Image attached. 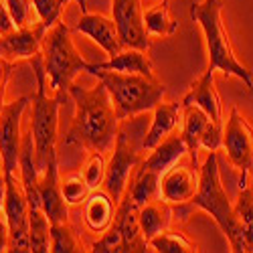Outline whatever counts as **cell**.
<instances>
[{"instance_id":"2","label":"cell","mask_w":253,"mask_h":253,"mask_svg":"<svg viewBox=\"0 0 253 253\" xmlns=\"http://www.w3.org/2000/svg\"><path fill=\"white\" fill-rule=\"evenodd\" d=\"M193 209H203L215 219V223L223 231V235L231 243V251H237V253L245 251L243 225H241L239 217L235 215L233 203L229 201L225 188L221 184L217 152H209L205 164L199 168V188H197V195L193 197V201L186 205L172 207V213H176L182 221H186Z\"/></svg>"},{"instance_id":"31","label":"cell","mask_w":253,"mask_h":253,"mask_svg":"<svg viewBox=\"0 0 253 253\" xmlns=\"http://www.w3.org/2000/svg\"><path fill=\"white\" fill-rule=\"evenodd\" d=\"M221 144H223V126L211 122L199 140V148L207 152H217L221 148Z\"/></svg>"},{"instance_id":"34","label":"cell","mask_w":253,"mask_h":253,"mask_svg":"<svg viewBox=\"0 0 253 253\" xmlns=\"http://www.w3.org/2000/svg\"><path fill=\"white\" fill-rule=\"evenodd\" d=\"M4 193H6V182H4V172L0 170V223H4Z\"/></svg>"},{"instance_id":"1","label":"cell","mask_w":253,"mask_h":253,"mask_svg":"<svg viewBox=\"0 0 253 253\" xmlns=\"http://www.w3.org/2000/svg\"><path fill=\"white\" fill-rule=\"evenodd\" d=\"M69 95L75 103V116L65 144L85 146L89 152H108L116 140L120 120L105 85L99 81L95 87L87 89L71 83Z\"/></svg>"},{"instance_id":"22","label":"cell","mask_w":253,"mask_h":253,"mask_svg":"<svg viewBox=\"0 0 253 253\" xmlns=\"http://www.w3.org/2000/svg\"><path fill=\"white\" fill-rule=\"evenodd\" d=\"M138 217V225L142 229V235L146 237V241H150L154 235L162 233L170 227L172 223V205H168L166 201H162L160 197L142 205L136 211Z\"/></svg>"},{"instance_id":"3","label":"cell","mask_w":253,"mask_h":253,"mask_svg":"<svg viewBox=\"0 0 253 253\" xmlns=\"http://www.w3.org/2000/svg\"><path fill=\"white\" fill-rule=\"evenodd\" d=\"M223 0H201L191 6V16L205 35L211 71H223L225 75L239 77L249 91H253V73L237 59L229 33L223 23Z\"/></svg>"},{"instance_id":"21","label":"cell","mask_w":253,"mask_h":253,"mask_svg":"<svg viewBox=\"0 0 253 253\" xmlns=\"http://www.w3.org/2000/svg\"><path fill=\"white\" fill-rule=\"evenodd\" d=\"M116 217V203L112 197L101 188V191H91L89 197L83 203V221H85L87 229L93 233H103Z\"/></svg>"},{"instance_id":"37","label":"cell","mask_w":253,"mask_h":253,"mask_svg":"<svg viewBox=\"0 0 253 253\" xmlns=\"http://www.w3.org/2000/svg\"><path fill=\"white\" fill-rule=\"evenodd\" d=\"M247 186L253 188V168H251V172H249V178H247Z\"/></svg>"},{"instance_id":"15","label":"cell","mask_w":253,"mask_h":253,"mask_svg":"<svg viewBox=\"0 0 253 253\" xmlns=\"http://www.w3.org/2000/svg\"><path fill=\"white\" fill-rule=\"evenodd\" d=\"M77 31L81 35L89 37L93 43H97L110 57L120 53L124 47L120 43V35L116 29V23L112 16L105 14H89V12H81V18L77 23Z\"/></svg>"},{"instance_id":"26","label":"cell","mask_w":253,"mask_h":253,"mask_svg":"<svg viewBox=\"0 0 253 253\" xmlns=\"http://www.w3.org/2000/svg\"><path fill=\"white\" fill-rule=\"evenodd\" d=\"M49 241H51V249L53 253H79L85 251L83 245L79 243V239L75 237L73 229L67 223H51L49 225Z\"/></svg>"},{"instance_id":"25","label":"cell","mask_w":253,"mask_h":253,"mask_svg":"<svg viewBox=\"0 0 253 253\" xmlns=\"http://www.w3.org/2000/svg\"><path fill=\"white\" fill-rule=\"evenodd\" d=\"M235 215L239 217L243 225V245L247 253H253V188L251 186H241L239 197L233 205Z\"/></svg>"},{"instance_id":"11","label":"cell","mask_w":253,"mask_h":253,"mask_svg":"<svg viewBox=\"0 0 253 253\" xmlns=\"http://www.w3.org/2000/svg\"><path fill=\"white\" fill-rule=\"evenodd\" d=\"M112 18L116 23L122 47L140 51L150 49V35L144 25L142 0H112Z\"/></svg>"},{"instance_id":"36","label":"cell","mask_w":253,"mask_h":253,"mask_svg":"<svg viewBox=\"0 0 253 253\" xmlns=\"http://www.w3.org/2000/svg\"><path fill=\"white\" fill-rule=\"evenodd\" d=\"M67 2H71V0H65V4H67ZM73 2H77V4H79L81 12H87V0H73Z\"/></svg>"},{"instance_id":"4","label":"cell","mask_w":253,"mask_h":253,"mask_svg":"<svg viewBox=\"0 0 253 253\" xmlns=\"http://www.w3.org/2000/svg\"><path fill=\"white\" fill-rule=\"evenodd\" d=\"M93 75L108 89L120 122L154 110L156 103L162 101L166 93V87L156 77L118 71H95Z\"/></svg>"},{"instance_id":"10","label":"cell","mask_w":253,"mask_h":253,"mask_svg":"<svg viewBox=\"0 0 253 253\" xmlns=\"http://www.w3.org/2000/svg\"><path fill=\"white\" fill-rule=\"evenodd\" d=\"M31 97H18L0 108V164L4 174H16L18 158H20V122L27 110Z\"/></svg>"},{"instance_id":"17","label":"cell","mask_w":253,"mask_h":253,"mask_svg":"<svg viewBox=\"0 0 253 253\" xmlns=\"http://www.w3.org/2000/svg\"><path fill=\"white\" fill-rule=\"evenodd\" d=\"M152 122L142 138V148L144 152H150L158 142H162L166 136L176 132L182 118V103H162L158 101L156 108L152 110Z\"/></svg>"},{"instance_id":"13","label":"cell","mask_w":253,"mask_h":253,"mask_svg":"<svg viewBox=\"0 0 253 253\" xmlns=\"http://www.w3.org/2000/svg\"><path fill=\"white\" fill-rule=\"evenodd\" d=\"M199 188V168L193 164L174 162L158 182V197L168 205H186L191 203Z\"/></svg>"},{"instance_id":"27","label":"cell","mask_w":253,"mask_h":253,"mask_svg":"<svg viewBox=\"0 0 253 253\" xmlns=\"http://www.w3.org/2000/svg\"><path fill=\"white\" fill-rule=\"evenodd\" d=\"M89 193H91L89 184L83 180V176L79 172H73V174H67V176L61 178V195H63V199H65L67 205L85 203Z\"/></svg>"},{"instance_id":"9","label":"cell","mask_w":253,"mask_h":253,"mask_svg":"<svg viewBox=\"0 0 253 253\" xmlns=\"http://www.w3.org/2000/svg\"><path fill=\"white\" fill-rule=\"evenodd\" d=\"M4 223L8 227V251L27 253L29 241V201L20 178L16 174H4Z\"/></svg>"},{"instance_id":"24","label":"cell","mask_w":253,"mask_h":253,"mask_svg":"<svg viewBox=\"0 0 253 253\" xmlns=\"http://www.w3.org/2000/svg\"><path fill=\"white\" fill-rule=\"evenodd\" d=\"M148 245H150V251H156V253H195V251H199L197 243L188 239L182 231H170V229L154 235L148 241Z\"/></svg>"},{"instance_id":"30","label":"cell","mask_w":253,"mask_h":253,"mask_svg":"<svg viewBox=\"0 0 253 253\" xmlns=\"http://www.w3.org/2000/svg\"><path fill=\"white\" fill-rule=\"evenodd\" d=\"M4 4L8 8V14L16 27H27L35 23V6H33V0H4Z\"/></svg>"},{"instance_id":"33","label":"cell","mask_w":253,"mask_h":253,"mask_svg":"<svg viewBox=\"0 0 253 253\" xmlns=\"http://www.w3.org/2000/svg\"><path fill=\"white\" fill-rule=\"evenodd\" d=\"M10 63H6L4 59H0V108H2V97H4V85H6V79H8V73H10Z\"/></svg>"},{"instance_id":"18","label":"cell","mask_w":253,"mask_h":253,"mask_svg":"<svg viewBox=\"0 0 253 253\" xmlns=\"http://www.w3.org/2000/svg\"><path fill=\"white\" fill-rule=\"evenodd\" d=\"M148 51H140L132 47H124L120 53L110 57L105 63H89L87 73L95 71H118V73H136V75H146V77H156L152 61L146 55Z\"/></svg>"},{"instance_id":"32","label":"cell","mask_w":253,"mask_h":253,"mask_svg":"<svg viewBox=\"0 0 253 253\" xmlns=\"http://www.w3.org/2000/svg\"><path fill=\"white\" fill-rule=\"evenodd\" d=\"M14 29V23L8 14V8L4 4V0H0V35H6Z\"/></svg>"},{"instance_id":"29","label":"cell","mask_w":253,"mask_h":253,"mask_svg":"<svg viewBox=\"0 0 253 253\" xmlns=\"http://www.w3.org/2000/svg\"><path fill=\"white\" fill-rule=\"evenodd\" d=\"M83 180H85L89 184L91 191H95V188H99L103 184V178H105V160H103V154L101 152H91L89 160L85 162V166L81 168Z\"/></svg>"},{"instance_id":"28","label":"cell","mask_w":253,"mask_h":253,"mask_svg":"<svg viewBox=\"0 0 253 253\" xmlns=\"http://www.w3.org/2000/svg\"><path fill=\"white\" fill-rule=\"evenodd\" d=\"M33 6L37 12V18L47 29H51L59 23V20H63V6H65V0H33Z\"/></svg>"},{"instance_id":"7","label":"cell","mask_w":253,"mask_h":253,"mask_svg":"<svg viewBox=\"0 0 253 253\" xmlns=\"http://www.w3.org/2000/svg\"><path fill=\"white\" fill-rule=\"evenodd\" d=\"M144 148L142 142H138L136 132L128 130L126 126H118V134H116V146H114V154L110 162L105 164V178H103V191L112 197V201L118 203L122 201L126 188H128L136 168L140 166L144 158Z\"/></svg>"},{"instance_id":"6","label":"cell","mask_w":253,"mask_h":253,"mask_svg":"<svg viewBox=\"0 0 253 253\" xmlns=\"http://www.w3.org/2000/svg\"><path fill=\"white\" fill-rule=\"evenodd\" d=\"M41 57H43V67L47 73V87H51V91L63 99L69 95V85L73 83L75 75L79 71H87L89 67V63L75 49L71 31L63 20L47 29Z\"/></svg>"},{"instance_id":"8","label":"cell","mask_w":253,"mask_h":253,"mask_svg":"<svg viewBox=\"0 0 253 253\" xmlns=\"http://www.w3.org/2000/svg\"><path fill=\"white\" fill-rule=\"evenodd\" d=\"M221 148L225 150L231 166L239 172V186H245L253 168V126L237 108H231L229 120L223 126Z\"/></svg>"},{"instance_id":"19","label":"cell","mask_w":253,"mask_h":253,"mask_svg":"<svg viewBox=\"0 0 253 253\" xmlns=\"http://www.w3.org/2000/svg\"><path fill=\"white\" fill-rule=\"evenodd\" d=\"M184 156H188L186 144H184L180 132H172L170 136H166L162 142H158L150 150L148 156L142 158L140 168H148V170H152V172L162 176L164 170H168L174 162L182 160Z\"/></svg>"},{"instance_id":"20","label":"cell","mask_w":253,"mask_h":253,"mask_svg":"<svg viewBox=\"0 0 253 253\" xmlns=\"http://www.w3.org/2000/svg\"><path fill=\"white\" fill-rule=\"evenodd\" d=\"M213 122L199 105H182V118H180V136L186 144L188 150V160L193 166L199 168V140L203 132L207 130V126Z\"/></svg>"},{"instance_id":"5","label":"cell","mask_w":253,"mask_h":253,"mask_svg":"<svg viewBox=\"0 0 253 253\" xmlns=\"http://www.w3.org/2000/svg\"><path fill=\"white\" fill-rule=\"evenodd\" d=\"M35 77H37V93L31 97V134H33V146H35V162L37 170L41 172L49 162L53 154H57L55 144L59 134V108L63 97L47 93V73L43 67V57L37 55L31 59Z\"/></svg>"},{"instance_id":"16","label":"cell","mask_w":253,"mask_h":253,"mask_svg":"<svg viewBox=\"0 0 253 253\" xmlns=\"http://www.w3.org/2000/svg\"><path fill=\"white\" fill-rule=\"evenodd\" d=\"M215 71L207 69L182 97V105H199V108L213 120L215 124L223 126V105H221V95L215 87Z\"/></svg>"},{"instance_id":"35","label":"cell","mask_w":253,"mask_h":253,"mask_svg":"<svg viewBox=\"0 0 253 253\" xmlns=\"http://www.w3.org/2000/svg\"><path fill=\"white\" fill-rule=\"evenodd\" d=\"M8 251V227L6 223H0V253Z\"/></svg>"},{"instance_id":"14","label":"cell","mask_w":253,"mask_h":253,"mask_svg":"<svg viewBox=\"0 0 253 253\" xmlns=\"http://www.w3.org/2000/svg\"><path fill=\"white\" fill-rule=\"evenodd\" d=\"M37 191L41 199V207H43L49 223H67L69 221V205L65 203L61 195V174H59V164H57V154L49 158L45 168L39 172L37 180Z\"/></svg>"},{"instance_id":"23","label":"cell","mask_w":253,"mask_h":253,"mask_svg":"<svg viewBox=\"0 0 253 253\" xmlns=\"http://www.w3.org/2000/svg\"><path fill=\"white\" fill-rule=\"evenodd\" d=\"M144 25L150 37H172L178 31V23L168 10V0H160L158 4L144 10Z\"/></svg>"},{"instance_id":"12","label":"cell","mask_w":253,"mask_h":253,"mask_svg":"<svg viewBox=\"0 0 253 253\" xmlns=\"http://www.w3.org/2000/svg\"><path fill=\"white\" fill-rule=\"evenodd\" d=\"M45 33L47 27L37 20L33 25L16 27L6 35H0V59L10 65L18 61H31L33 57L41 55Z\"/></svg>"}]
</instances>
